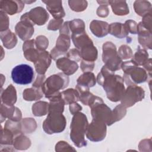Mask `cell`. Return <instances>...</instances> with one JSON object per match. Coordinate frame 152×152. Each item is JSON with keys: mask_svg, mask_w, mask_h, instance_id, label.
<instances>
[{"mask_svg": "<svg viewBox=\"0 0 152 152\" xmlns=\"http://www.w3.org/2000/svg\"><path fill=\"white\" fill-rule=\"evenodd\" d=\"M109 24L103 21L93 20L90 24V29L93 34L98 37H102L109 33Z\"/></svg>", "mask_w": 152, "mask_h": 152, "instance_id": "ffe728a7", "label": "cell"}, {"mask_svg": "<svg viewBox=\"0 0 152 152\" xmlns=\"http://www.w3.org/2000/svg\"><path fill=\"white\" fill-rule=\"evenodd\" d=\"M1 39L4 46L7 49L13 48L17 42L16 36L9 29L4 31H1Z\"/></svg>", "mask_w": 152, "mask_h": 152, "instance_id": "d4e9b609", "label": "cell"}, {"mask_svg": "<svg viewBox=\"0 0 152 152\" xmlns=\"http://www.w3.org/2000/svg\"><path fill=\"white\" fill-rule=\"evenodd\" d=\"M65 125L66 119L62 112H49L42 126L45 132L48 134H52L63 131Z\"/></svg>", "mask_w": 152, "mask_h": 152, "instance_id": "52a82bcc", "label": "cell"}, {"mask_svg": "<svg viewBox=\"0 0 152 152\" xmlns=\"http://www.w3.org/2000/svg\"><path fill=\"white\" fill-rule=\"evenodd\" d=\"M141 23L145 28L151 32V12L144 15Z\"/></svg>", "mask_w": 152, "mask_h": 152, "instance_id": "f6af8a7d", "label": "cell"}, {"mask_svg": "<svg viewBox=\"0 0 152 152\" xmlns=\"http://www.w3.org/2000/svg\"><path fill=\"white\" fill-rule=\"evenodd\" d=\"M113 12L117 15H125L129 13V8L125 1H109Z\"/></svg>", "mask_w": 152, "mask_h": 152, "instance_id": "484cf974", "label": "cell"}, {"mask_svg": "<svg viewBox=\"0 0 152 152\" xmlns=\"http://www.w3.org/2000/svg\"><path fill=\"white\" fill-rule=\"evenodd\" d=\"M60 34H65L70 36L71 32L69 28V21H66L60 28Z\"/></svg>", "mask_w": 152, "mask_h": 152, "instance_id": "c3c4849f", "label": "cell"}, {"mask_svg": "<svg viewBox=\"0 0 152 152\" xmlns=\"http://www.w3.org/2000/svg\"><path fill=\"white\" fill-rule=\"evenodd\" d=\"M12 81L18 84H28L34 78L33 69L28 65L20 64L15 66L11 71Z\"/></svg>", "mask_w": 152, "mask_h": 152, "instance_id": "ba28073f", "label": "cell"}, {"mask_svg": "<svg viewBox=\"0 0 152 152\" xmlns=\"http://www.w3.org/2000/svg\"><path fill=\"white\" fill-rule=\"evenodd\" d=\"M51 56L48 52L40 51L37 60L34 62L36 72L40 75L45 74L51 63Z\"/></svg>", "mask_w": 152, "mask_h": 152, "instance_id": "2e32d148", "label": "cell"}, {"mask_svg": "<svg viewBox=\"0 0 152 152\" xmlns=\"http://www.w3.org/2000/svg\"><path fill=\"white\" fill-rule=\"evenodd\" d=\"M79 52L83 60L94 62L97 58V50L93 45V43L85 45Z\"/></svg>", "mask_w": 152, "mask_h": 152, "instance_id": "7402d4cb", "label": "cell"}, {"mask_svg": "<svg viewBox=\"0 0 152 152\" xmlns=\"http://www.w3.org/2000/svg\"><path fill=\"white\" fill-rule=\"evenodd\" d=\"M15 136L12 132L7 128L1 129V144L11 145L13 144Z\"/></svg>", "mask_w": 152, "mask_h": 152, "instance_id": "d590c367", "label": "cell"}, {"mask_svg": "<svg viewBox=\"0 0 152 152\" xmlns=\"http://www.w3.org/2000/svg\"><path fill=\"white\" fill-rule=\"evenodd\" d=\"M88 126L87 119L84 113L78 112L74 115L70 125V138L79 148L87 145L84 136L87 132Z\"/></svg>", "mask_w": 152, "mask_h": 152, "instance_id": "7a4b0ae2", "label": "cell"}, {"mask_svg": "<svg viewBox=\"0 0 152 152\" xmlns=\"http://www.w3.org/2000/svg\"><path fill=\"white\" fill-rule=\"evenodd\" d=\"M1 101L2 103L9 106H12L16 102V90L12 84L9 85L5 90L1 91Z\"/></svg>", "mask_w": 152, "mask_h": 152, "instance_id": "603a6c76", "label": "cell"}, {"mask_svg": "<svg viewBox=\"0 0 152 152\" xmlns=\"http://www.w3.org/2000/svg\"><path fill=\"white\" fill-rule=\"evenodd\" d=\"M49 103L46 102H38L32 106V112L36 116H42L46 115L49 110Z\"/></svg>", "mask_w": 152, "mask_h": 152, "instance_id": "d6a6232c", "label": "cell"}, {"mask_svg": "<svg viewBox=\"0 0 152 152\" xmlns=\"http://www.w3.org/2000/svg\"><path fill=\"white\" fill-rule=\"evenodd\" d=\"M97 15L100 17H106L109 13L107 5H100L97 10Z\"/></svg>", "mask_w": 152, "mask_h": 152, "instance_id": "7dc6e473", "label": "cell"}, {"mask_svg": "<svg viewBox=\"0 0 152 152\" xmlns=\"http://www.w3.org/2000/svg\"><path fill=\"white\" fill-rule=\"evenodd\" d=\"M109 33L119 39L124 38L129 34L125 24L121 23H111L109 26Z\"/></svg>", "mask_w": 152, "mask_h": 152, "instance_id": "cb8c5ba5", "label": "cell"}, {"mask_svg": "<svg viewBox=\"0 0 152 152\" xmlns=\"http://www.w3.org/2000/svg\"><path fill=\"white\" fill-rule=\"evenodd\" d=\"M121 68L124 72V80L127 86L144 83L148 78L146 71L139 67L132 60L122 62Z\"/></svg>", "mask_w": 152, "mask_h": 152, "instance_id": "277c9868", "label": "cell"}, {"mask_svg": "<svg viewBox=\"0 0 152 152\" xmlns=\"http://www.w3.org/2000/svg\"><path fill=\"white\" fill-rule=\"evenodd\" d=\"M21 112L17 107L9 106L2 103L1 105V122L4 121L3 119L8 118L10 120L19 122L21 119Z\"/></svg>", "mask_w": 152, "mask_h": 152, "instance_id": "5bb4252c", "label": "cell"}, {"mask_svg": "<svg viewBox=\"0 0 152 152\" xmlns=\"http://www.w3.org/2000/svg\"><path fill=\"white\" fill-rule=\"evenodd\" d=\"M34 40L31 39L26 41L23 45V50L26 59L33 62L37 60L40 51L34 48Z\"/></svg>", "mask_w": 152, "mask_h": 152, "instance_id": "d6986e66", "label": "cell"}, {"mask_svg": "<svg viewBox=\"0 0 152 152\" xmlns=\"http://www.w3.org/2000/svg\"><path fill=\"white\" fill-rule=\"evenodd\" d=\"M77 84L87 87H93L96 84V78L91 72H86L79 77L77 80Z\"/></svg>", "mask_w": 152, "mask_h": 152, "instance_id": "f1b7e54d", "label": "cell"}, {"mask_svg": "<svg viewBox=\"0 0 152 152\" xmlns=\"http://www.w3.org/2000/svg\"><path fill=\"white\" fill-rule=\"evenodd\" d=\"M68 84V76L59 72L49 77L42 85V89L45 97L50 100L61 96L59 90L66 87Z\"/></svg>", "mask_w": 152, "mask_h": 152, "instance_id": "3957f363", "label": "cell"}, {"mask_svg": "<svg viewBox=\"0 0 152 152\" xmlns=\"http://www.w3.org/2000/svg\"><path fill=\"white\" fill-rule=\"evenodd\" d=\"M56 65L59 69L62 71L64 74L68 76L74 74L78 68L77 63L67 57L58 58L56 62Z\"/></svg>", "mask_w": 152, "mask_h": 152, "instance_id": "e0dca14e", "label": "cell"}, {"mask_svg": "<svg viewBox=\"0 0 152 152\" xmlns=\"http://www.w3.org/2000/svg\"><path fill=\"white\" fill-rule=\"evenodd\" d=\"M106 135V124L99 120L93 119L88 126L86 137L91 141H100L103 140Z\"/></svg>", "mask_w": 152, "mask_h": 152, "instance_id": "30bf717a", "label": "cell"}, {"mask_svg": "<svg viewBox=\"0 0 152 152\" xmlns=\"http://www.w3.org/2000/svg\"><path fill=\"white\" fill-rule=\"evenodd\" d=\"M13 145L17 150H26L30 146L31 141L29 138L21 134L15 137Z\"/></svg>", "mask_w": 152, "mask_h": 152, "instance_id": "4dcf8cb0", "label": "cell"}, {"mask_svg": "<svg viewBox=\"0 0 152 152\" xmlns=\"http://www.w3.org/2000/svg\"><path fill=\"white\" fill-rule=\"evenodd\" d=\"M127 31L128 33H131V34H137V23L131 20H129L125 21L124 23Z\"/></svg>", "mask_w": 152, "mask_h": 152, "instance_id": "b9f144b4", "label": "cell"}, {"mask_svg": "<svg viewBox=\"0 0 152 152\" xmlns=\"http://www.w3.org/2000/svg\"><path fill=\"white\" fill-rule=\"evenodd\" d=\"M68 4L71 9L76 12L83 11L87 7L86 1H68Z\"/></svg>", "mask_w": 152, "mask_h": 152, "instance_id": "74e56055", "label": "cell"}, {"mask_svg": "<svg viewBox=\"0 0 152 152\" xmlns=\"http://www.w3.org/2000/svg\"><path fill=\"white\" fill-rule=\"evenodd\" d=\"M145 95V92L141 87L137 85L128 86L122 97L121 104L126 107H129L134 105L138 102L142 100Z\"/></svg>", "mask_w": 152, "mask_h": 152, "instance_id": "9c48e42d", "label": "cell"}, {"mask_svg": "<svg viewBox=\"0 0 152 152\" xmlns=\"http://www.w3.org/2000/svg\"><path fill=\"white\" fill-rule=\"evenodd\" d=\"M1 31H4L8 29L9 20L6 13L1 11Z\"/></svg>", "mask_w": 152, "mask_h": 152, "instance_id": "ee69618b", "label": "cell"}, {"mask_svg": "<svg viewBox=\"0 0 152 152\" xmlns=\"http://www.w3.org/2000/svg\"><path fill=\"white\" fill-rule=\"evenodd\" d=\"M37 127L35 120L31 118H24L21 122L22 132L27 134H30L34 132Z\"/></svg>", "mask_w": 152, "mask_h": 152, "instance_id": "e575fe53", "label": "cell"}, {"mask_svg": "<svg viewBox=\"0 0 152 152\" xmlns=\"http://www.w3.org/2000/svg\"><path fill=\"white\" fill-rule=\"evenodd\" d=\"M102 60L104 65L113 72L121 68L122 59L119 57L116 46L112 42H107L103 44Z\"/></svg>", "mask_w": 152, "mask_h": 152, "instance_id": "8992f818", "label": "cell"}, {"mask_svg": "<svg viewBox=\"0 0 152 152\" xmlns=\"http://www.w3.org/2000/svg\"><path fill=\"white\" fill-rule=\"evenodd\" d=\"M27 13L29 19L33 23V24L39 26L45 24L49 18L48 13L41 7L33 8Z\"/></svg>", "mask_w": 152, "mask_h": 152, "instance_id": "9a60e30c", "label": "cell"}, {"mask_svg": "<svg viewBox=\"0 0 152 152\" xmlns=\"http://www.w3.org/2000/svg\"><path fill=\"white\" fill-rule=\"evenodd\" d=\"M61 97L65 104H70L79 100V93L76 89L69 88L61 93Z\"/></svg>", "mask_w": 152, "mask_h": 152, "instance_id": "f546056e", "label": "cell"}, {"mask_svg": "<svg viewBox=\"0 0 152 152\" xmlns=\"http://www.w3.org/2000/svg\"><path fill=\"white\" fill-rule=\"evenodd\" d=\"M151 59L150 58L147 60V61L144 64V65H143L144 68L146 69V70L147 71V73L149 74L150 77H151Z\"/></svg>", "mask_w": 152, "mask_h": 152, "instance_id": "816d5d0a", "label": "cell"}, {"mask_svg": "<svg viewBox=\"0 0 152 152\" xmlns=\"http://www.w3.org/2000/svg\"><path fill=\"white\" fill-rule=\"evenodd\" d=\"M33 26V23L29 19L26 12L21 17L20 21L16 24L15 32L21 40L29 39L34 33Z\"/></svg>", "mask_w": 152, "mask_h": 152, "instance_id": "8fae6325", "label": "cell"}, {"mask_svg": "<svg viewBox=\"0 0 152 152\" xmlns=\"http://www.w3.org/2000/svg\"><path fill=\"white\" fill-rule=\"evenodd\" d=\"M138 42L144 48L151 49V32L145 28L140 22L137 25Z\"/></svg>", "mask_w": 152, "mask_h": 152, "instance_id": "44dd1931", "label": "cell"}, {"mask_svg": "<svg viewBox=\"0 0 152 152\" xmlns=\"http://www.w3.org/2000/svg\"><path fill=\"white\" fill-rule=\"evenodd\" d=\"M69 28L72 33L71 35L86 32L84 22L78 18L69 21Z\"/></svg>", "mask_w": 152, "mask_h": 152, "instance_id": "836d02e7", "label": "cell"}, {"mask_svg": "<svg viewBox=\"0 0 152 152\" xmlns=\"http://www.w3.org/2000/svg\"><path fill=\"white\" fill-rule=\"evenodd\" d=\"M43 94L42 88L33 87L32 88H27L23 91V98L27 101L37 100L43 97Z\"/></svg>", "mask_w": 152, "mask_h": 152, "instance_id": "4316f807", "label": "cell"}, {"mask_svg": "<svg viewBox=\"0 0 152 152\" xmlns=\"http://www.w3.org/2000/svg\"><path fill=\"white\" fill-rule=\"evenodd\" d=\"M35 45L37 49L40 51H43L46 49L49 45L48 39L44 36H39L36 37Z\"/></svg>", "mask_w": 152, "mask_h": 152, "instance_id": "ab89813d", "label": "cell"}, {"mask_svg": "<svg viewBox=\"0 0 152 152\" xmlns=\"http://www.w3.org/2000/svg\"><path fill=\"white\" fill-rule=\"evenodd\" d=\"M118 55L122 59H127L132 57V51L129 46L123 45L121 46L118 50Z\"/></svg>", "mask_w": 152, "mask_h": 152, "instance_id": "f35d334b", "label": "cell"}, {"mask_svg": "<svg viewBox=\"0 0 152 152\" xmlns=\"http://www.w3.org/2000/svg\"><path fill=\"white\" fill-rule=\"evenodd\" d=\"M63 23V19H53L50 21L49 25L48 26V29L49 30H57L61 28Z\"/></svg>", "mask_w": 152, "mask_h": 152, "instance_id": "60d3db41", "label": "cell"}, {"mask_svg": "<svg viewBox=\"0 0 152 152\" xmlns=\"http://www.w3.org/2000/svg\"><path fill=\"white\" fill-rule=\"evenodd\" d=\"M148 54L147 51L144 49H141L138 46L137 52L132 56V61L138 66H143L148 59Z\"/></svg>", "mask_w": 152, "mask_h": 152, "instance_id": "1f68e13d", "label": "cell"}, {"mask_svg": "<svg viewBox=\"0 0 152 152\" xmlns=\"http://www.w3.org/2000/svg\"><path fill=\"white\" fill-rule=\"evenodd\" d=\"M80 66H81V68L83 72H91L94 69V62L82 60Z\"/></svg>", "mask_w": 152, "mask_h": 152, "instance_id": "bcb514c9", "label": "cell"}, {"mask_svg": "<svg viewBox=\"0 0 152 152\" xmlns=\"http://www.w3.org/2000/svg\"><path fill=\"white\" fill-rule=\"evenodd\" d=\"M134 8L135 12L141 17L151 12V5L149 1H135Z\"/></svg>", "mask_w": 152, "mask_h": 152, "instance_id": "83f0119b", "label": "cell"}, {"mask_svg": "<svg viewBox=\"0 0 152 152\" xmlns=\"http://www.w3.org/2000/svg\"><path fill=\"white\" fill-rule=\"evenodd\" d=\"M66 55L68 58L75 62H79L81 58L80 52L77 49H72L70 50L68 53H66Z\"/></svg>", "mask_w": 152, "mask_h": 152, "instance_id": "7bdbcfd3", "label": "cell"}, {"mask_svg": "<svg viewBox=\"0 0 152 152\" xmlns=\"http://www.w3.org/2000/svg\"><path fill=\"white\" fill-rule=\"evenodd\" d=\"M114 72L104 65L97 75V81L103 87L107 99L116 102L121 100L125 90L124 78Z\"/></svg>", "mask_w": 152, "mask_h": 152, "instance_id": "6da1fadb", "label": "cell"}, {"mask_svg": "<svg viewBox=\"0 0 152 152\" xmlns=\"http://www.w3.org/2000/svg\"><path fill=\"white\" fill-rule=\"evenodd\" d=\"M126 113V107L122 104H120L115 107L112 111V119L113 122L115 123L118 121H120L125 116Z\"/></svg>", "mask_w": 152, "mask_h": 152, "instance_id": "8d00e7d4", "label": "cell"}, {"mask_svg": "<svg viewBox=\"0 0 152 152\" xmlns=\"http://www.w3.org/2000/svg\"><path fill=\"white\" fill-rule=\"evenodd\" d=\"M91 108L93 119L101 121L109 126L113 124L112 111L105 103L102 98L96 96L88 105Z\"/></svg>", "mask_w": 152, "mask_h": 152, "instance_id": "5b68a950", "label": "cell"}, {"mask_svg": "<svg viewBox=\"0 0 152 152\" xmlns=\"http://www.w3.org/2000/svg\"><path fill=\"white\" fill-rule=\"evenodd\" d=\"M46 4L48 11L55 19H62L65 15L61 1H42Z\"/></svg>", "mask_w": 152, "mask_h": 152, "instance_id": "ac0fdd59", "label": "cell"}, {"mask_svg": "<svg viewBox=\"0 0 152 152\" xmlns=\"http://www.w3.org/2000/svg\"><path fill=\"white\" fill-rule=\"evenodd\" d=\"M45 81V74H43V75L39 74V75H37V77L36 81L33 84V87H37V88H42V86L43 84Z\"/></svg>", "mask_w": 152, "mask_h": 152, "instance_id": "681fc988", "label": "cell"}, {"mask_svg": "<svg viewBox=\"0 0 152 152\" xmlns=\"http://www.w3.org/2000/svg\"><path fill=\"white\" fill-rule=\"evenodd\" d=\"M24 7V1H0L1 11L11 15L21 12Z\"/></svg>", "mask_w": 152, "mask_h": 152, "instance_id": "4fadbf2b", "label": "cell"}, {"mask_svg": "<svg viewBox=\"0 0 152 152\" xmlns=\"http://www.w3.org/2000/svg\"><path fill=\"white\" fill-rule=\"evenodd\" d=\"M70 46V36L60 34L58 37L55 47L51 50L50 56L51 58L56 60L62 55L66 54L67 50Z\"/></svg>", "mask_w": 152, "mask_h": 152, "instance_id": "7c38bea8", "label": "cell"}, {"mask_svg": "<svg viewBox=\"0 0 152 152\" xmlns=\"http://www.w3.org/2000/svg\"><path fill=\"white\" fill-rule=\"evenodd\" d=\"M81 109H82V107L76 102L72 103L69 105V110L71 114L72 115H74L76 113L79 112L80 110H81Z\"/></svg>", "mask_w": 152, "mask_h": 152, "instance_id": "f907efd6", "label": "cell"}]
</instances>
